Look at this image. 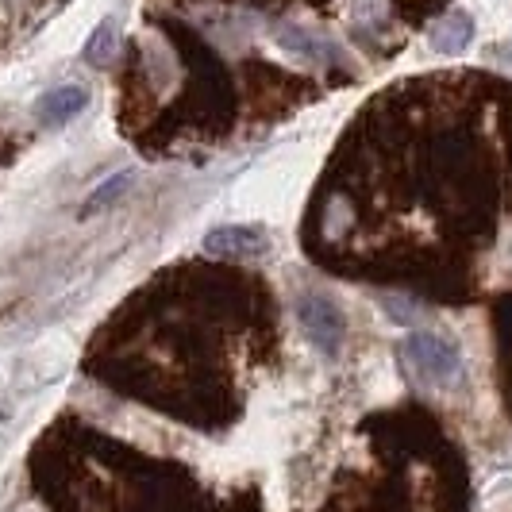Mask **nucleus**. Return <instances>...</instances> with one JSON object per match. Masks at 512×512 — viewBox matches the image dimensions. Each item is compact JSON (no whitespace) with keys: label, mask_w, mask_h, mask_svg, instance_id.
<instances>
[{"label":"nucleus","mask_w":512,"mask_h":512,"mask_svg":"<svg viewBox=\"0 0 512 512\" xmlns=\"http://www.w3.org/2000/svg\"><path fill=\"white\" fill-rule=\"evenodd\" d=\"M405 355H409V362L428 378V382H439V385L455 382L462 370L459 347L436 332H412L409 339H405Z\"/></svg>","instance_id":"1"},{"label":"nucleus","mask_w":512,"mask_h":512,"mask_svg":"<svg viewBox=\"0 0 512 512\" xmlns=\"http://www.w3.org/2000/svg\"><path fill=\"white\" fill-rule=\"evenodd\" d=\"M297 320H301L308 343H312L316 351H324V355H335V351H339L347 320H343V312L335 308V301L320 297V293L301 297V305H297Z\"/></svg>","instance_id":"2"},{"label":"nucleus","mask_w":512,"mask_h":512,"mask_svg":"<svg viewBox=\"0 0 512 512\" xmlns=\"http://www.w3.org/2000/svg\"><path fill=\"white\" fill-rule=\"evenodd\" d=\"M205 251L220 258H262L270 251L266 231L255 224H220L205 235Z\"/></svg>","instance_id":"3"},{"label":"nucleus","mask_w":512,"mask_h":512,"mask_svg":"<svg viewBox=\"0 0 512 512\" xmlns=\"http://www.w3.org/2000/svg\"><path fill=\"white\" fill-rule=\"evenodd\" d=\"M270 43H274L278 51L293 54V58H308V62H332L335 58V47L328 39H320V35H312L308 27H297V24L270 27Z\"/></svg>","instance_id":"4"},{"label":"nucleus","mask_w":512,"mask_h":512,"mask_svg":"<svg viewBox=\"0 0 512 512\" xmlns=\"http://www.w3.org/2000/svg\"><path fill=\"white\" fill-rule=\"evenodd\" d=\"M470 39H474V20L462 8L439 16L436 24L428 27V47L436 54H462L470 47Z\"/></svg>","instance_id":"5"},{"label":"nucleus","mask_w":512,"mask_h":512,"mask_svg":"<svg viewBox=\"0 0 512 512\" xmlns=\"http://www.w3.org/2000/svg\"><path fill=\"white\" fill-rule=\"evenodd\" d=\"M89 104V89H81V85H58L51 89L43 101H39V120H47V124H62V120H70L77 116L81 108Z\"/></svg>","instance_id":"6"},{"label":"nucleus","mask_w":512,"mask_h":512,"mask_svg":"<svg viewBox=\"0 0 512 512\" xmlns=\"http://www.w3.org/2000/svg\"><path fill=\"white\" fill-rule=\"evenodd\" d=\"M116 39H120V20L116 16H104L101 24L93 27V35L85 39V58L93 62V66H104L112 54H116Z\"/></svg>","instance_id":"7"},{"label":"nucleus","mask_w":512,"mask_h":512,"mask_svg":"<svg viewBox=\"0 0 512 512\" xmlns=\"http://www.w3.org/2000/svg\"><path fill=\"white\" fill-rule=\"evenodd\" d=\"M131 178H135L131 170H116V174H108V178H104L101 185H97V189L85 197V212H97V208L112 205V201H116V197H120V193L131 185Z\"/></svg>","instance_id":"8"},{"label":"nucleus","mask_w":512,"mask_h":512,"mask_svg":"<svg viewBox=\"0 0 512 512\" xmlns=\"http://www.w3.org/2000/svg\"><path fill=\"white\" fill-rule=\"evenodd\" d=\"M385 312H389V320H397V324H412L409 301H385Z\"/></svg>","instance_id":"9"}]
</instances>
